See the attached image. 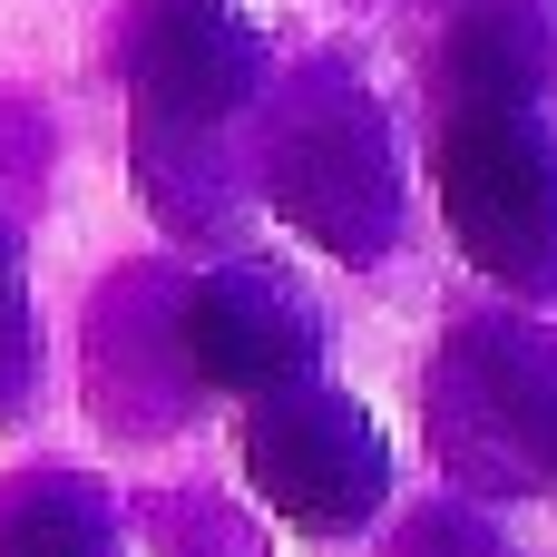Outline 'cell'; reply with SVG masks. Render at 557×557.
<instances>
[{"label":"cell","mask_w":557,"mask_h":557,"mask_svg":"<svg viewBox=\"0 0 557 557\" xmlns=\"http://www.w3.org/2000/svg\"><path fill=\"white\" fill-rule=\"evenodd\" d=\"M255 176H264L274 215L304 225L343 264H382L392 235H401V196H411L401 186V137L343 59H313L264 98Z\"/></svg>","instance_id":"cell-1"},{"label":"cell","mask_w":557,"mask_h":557,"mask_svg":"<svg viewBox=\"0 0 557 557\" xmlns=\"http://www.w3.org/2000/svg\"><path fill=\"white\" fill-rule=\"evenodd\" d=\"M421 421L470 499L557 490V333L529 313H460L431 352Z\"/></svg>","instance_id":"cell-2"},{"label":"cell","mask_w":557,"mask_h":557,"mask_svg":"<svg viewBox=\"0 0 557 557\" xmlns=\"http://www.w3.org/2000/svg\"><path fill=\"white\" fill-rule=\"evenodd\" d=\"M431 166H441L450 245L490 284H509V294H557V127H548V98H519V88L450 98Z\"/></svg>","instance_id":"cell-3"},{"label":"cell","mask_w":557,"mask_h":557,"mask_svg":"<svg viewBox=\"0 0 557 557\" xmlns=\"http://www.w3.org/2000/svg\"><path fill=\"white\" fill-rule=\"evenodd\" d=\"M264 98V39L215 10V0H157L137 20V157L176 166L196 157V196L225 225L235 215V166H225V117Z\"/></svg>","instance_id":"cell-4"},{"label":"cell","mask_w":557,"mask_h":557,"mask_svg":"<svg viewBox=\"0 0 557 557\" xmlns=\"http://www.w3.org/2000/svg\"><path fill=\"white\" fill-rule=\"evenodd\" d=\"M245 480L274 499V519L313 529V539H352L392 509V441L372 431V411L352 392L274 382L245 411Z\"/></svg>","instance_id":"cell-5"},{"label":"cell","mask_w":557,"mask_h":557,"mask_svg":"<svg viewBox=\"0 0 557 557\" xmlns=\"http://www.w3.org/2000/svg\"><path fill=\"white\" fill-rule=\"evenodd\" d=\"M176 352L196 372V392H274L304 382L323 362V313L294 274L274 264H215L196 284H176Z\"/></svg>","instance_id":"cell-6"},{"label":"cell","mask_w":557,"mask_h":557,"mask_svg":"<svg viewBox=\"0 0 557 557\" xmlns=\"http://www.w3.org/2000/svg\"><path fill=\"white\" fill-rule=\"evenodd\" d=\"M0 557H117V499L78 470H20L0 490Z\"/></svg>","instance_id":"cell-7"},{"label":"cell","mask_w":557,"mask_h":557,"mask_svg":"<svg viewBox=\"0 0 557 557\" xmlns=\"http://www.w3.org/2000/svg\"><path fill=\"white\" fill-rule=\"evenodd\" d=\"M392 557H509V539L499 519H480V499H441L392 539Z\"/></svg>","instance_id":"cell-8"},{"label":"cell","mask_w":557,"mask_h":557,"mask_svg":"<svg viewBox=\"0 0 557 557\" xmlns=\"http://www.w3.org/2000/svg\"><path fill=\"white\" fill-rule=\"evenodd\" d=\"M29 362H39V343H29V294H20V245L0 235V411H20V401H29Z\"/></svg>","instance_id":"cell-9"}]
</instances>
